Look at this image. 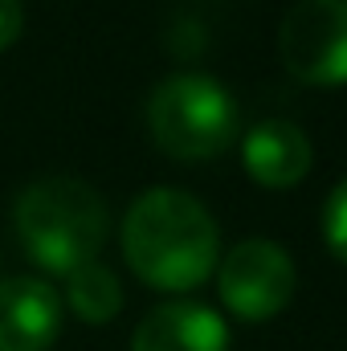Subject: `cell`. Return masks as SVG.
<instances>
[{
  "mask_svg": "<svg viewBox=\"0 0 347 351\" xmlns=\"http://www.w3.org/2000/svg\"><path fill=\"white\" fill-rule=\"evenodd\" d=\"M123 258L156 290H192L221 262V233L208 208L180 192L152 188L123 217Z\"/></svg>",
  "mask_w": 347,
  "mask_h": 351,
  "instance_id": "1",
  "label": "cell"
},
{
  "mask_svg": "<svg viewBox=\"0 0 347 351\" xmlns=\"http://www.w3.org/2000/svg\"><path fill=\"white\" fill-rule=\"evenodd\" d=\"M12 229L33 265H41L45 274H74L98 262L110 233V217L106 200L86 180L45 176L21 188L12 204Z\"/></svg>",
  "mask_w": 347,
  "mask_h": 351,
  "instance_id": "2",
  "label": "cell"
},
{
  "mask_svg": "<svg viewBox=\"0 0 347 351\" xmlns=\"http://www.w3.org/2000/svg\"><path fill=\"white\" fill-rule=\"evenodd\" d=\"M147 131L172 160H213L237 139V102L208 74H172L147 98Z\"/></svg>",
  "mask_w": 347,
  "mask_h": 351,
  "instance_id": "3",
  "label": "cell"
},
{
  "mask_svg": "<svg viewBox=\"0 0 347 351\" xmlns=\"http://www.w3.org/2000/svg\"><path fill=\"white\" fill-rule=\"evenodd\" d=\"M286 74L307 86H347V0H294L278 29Z\"/></svg>",
  "mask_w": 347,
  "mask_h": 351,
  "instance_id": "4",
  "label": "cell"
},
{
  "mask_svg": "<svg viewBox=\"0 0 347 351\" xmlns=\"http://www.w3.org/2000/svg\"><path fill=\"white\" fill-rule=\"evenodd\" d=\"M294 286H298L294 258L278 241H265V237L237 241L217 262L221 302L229 306V315H237L246 323H261V319L282 315L294 298Z\"/></svg>",
  "mask_w": 347,
  "mask_h": 351,
  "instance_id": "5",
  "label": "cell"
},
{
  "mask_svg": "<svg viewBox=\"0 0 347 351\" xmlns=\"http://www.w3.org/2000/svg\"><path fill=\"white\" fill-rule=\"evenodd\" d=\"M62 331V294L45 278H0V351H49Z\"/></svg>",
  "mask_w": 347,
  "mask_h": 351,
  "instance_id": "6",
  "label": "cell"
},
{
  "mask_svg": "<svg viewBox=\"0 0 347 351\" xmlns=\"http://www.w3.org/2000/svg\"><path fill=\"white\" fill-rule=\"evenodd\" d=\"M131 351H229V327L213 306L180 298L139 319Z\"/></svg>",
  "mask_w": 347,
  "mask_h": 351,
  "instance_id": "7",
  "label": "cell"
},
{
  "mask_svg": "<svg viewBox=\"0 0 347 351\" xmlns=\"http://www.w3.org/2000/svg\"><path fill=\"white\" fill-rule=\"evenodd\" d=\"M311 160H315V152H311L307 131L286 119L258 123L241 143V164L261 188H294L311 172Z\"/></svg>",
  "mask_w": 347,
  "mask_h": 351,
  "instance_id": "8",
  "label": "cell"
},
{
  "mask_svg": "<svg viewBox=\"0 0 347 351\" xmlns=\"http://www.w3.org/2000/svg\"><path fill=\"white\" fill-rule=\"evenodd\" d=\"M66 306L82 323H110L123 311V286L102 262L66 274Z\"/></svg>",
  "mask_w": 347,
  "mask_h": 351,
  "instance_id": "9",
  "label": "cell"
},
{
  "mask_svg": "<svg viewBox=\"0 0 347 351\" xmlns=\"http://www.w3.org/2000/svg\"><path fill=\"white\" fill-rule=\"evenodd\" d=\"M323 241L347 265V176L331 188V196H327V208H323Z\"/></svg>",
  "mask_w": 347,
  "mask_h": 351,
  "instance_id": "10",
  "label": "cell"
},
{
  "mask_svg": "<svg viewBox=\"0 0 347 351\" xmlns=\"http://www.w3.org/2000/svg\"><path fill=\"white\" fill-rule=\"evenodd\" d=\"M21 25H25V16H21V0H0V49L16 45Z\"/></svg>",
  "mask_w": 347,
  "mask_h": 351,
  "instance_id": "11",
  "label": "cell"
}]
</instances>
